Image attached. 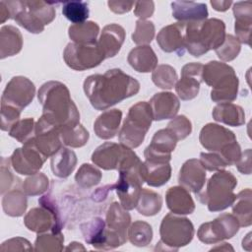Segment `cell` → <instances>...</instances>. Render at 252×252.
Returning a JSON list of instances; mask_svg holds the SVG:
<instances>
[{"label": "cell", "mask_w": 252, "mask_h": 252, "mask_svg": "<svg viewBox=\"0 0 252 252\" xmlns=\"http://www.w3.org/2000/svg\"><path fill=\"white\" fill-rule=\"evenodd\" d=\"M213 118L220 123L228 126L238 127L245 123V113L241 106L231 103H218L212 112Z\"/></svg>", "instance_id": "cell-31"}, {"label": "cell", "mask_w": 252, "mask_h": 252, "mask_svg": "<svg viewBox=\"0 0 252 252\" xmlns=\"http://www.w3.org/2000/svg\"><path fill=\"white\" fill-rule=\"evenodd\" d=\"M49 187V180L42 172H37L30 175L24 180L23 191L27 196H36L47 191Z\"/></svg>", "instance_id": "cell-45"}, {"label": "cell", "mask_w": 252, "mask_h": 252, "mask_svg": "<svg viewBox=\"0 0 252 252\" xmlns=\"http://www.w3.org/2000/svg\"><path fill=\"white\" fill-rule=\"evenodd\" d=\"M186 23H174L162 28L157 35V42L164 52H176L182 56L185 51Z\"/></svg>", "instance_id": "cell-20"}, {"label": "cell", "mask_w": 252, "mask_h": 252, "mask_svg": "<svg viewBox=\"0 0 252 252\" xmlns=\"http://www.w3.org/2000/svg\"><path fill=\"white\" fill-rule=\"evenodd\" d=\"M225 38V25L216 18L186 24L185 49L194 57H200L220 47Z\"/></svg>", "instance_id": "cell-3"}, {"label": "cell", "mask_w": 252, "mask_h": 252, "mask_svg": "<svg viewBox=\"0 0 252 252\" xmlns=\"http://www.w3.org/2000/svg\"><path fill=\"white\" fill-rule=\"evenodd\" d=\"M84 92L92 106L105 110L133 96L140 91V83L120 69H111L103 75H91L84 81Z\"/></svg>", "instance_id": "cell-1"}, {"label": "cell", "mask_w": 252, "mask_h": 252, "mask_svg": "<svg viewBox=\"0 0 252 252\" xmlns=\"http://www.w3.org/2000/svg\"><path fill=\"white\" fill-rule=\"evenodd\" d=\"M65 250H67V251H69V250H71V251H75V250H85V247L82 246L81 243L74 241V242H71V243L65 248Z\"/></svg>", "instance_id": "cell-59"}, {"label": "cell", "mask_w": 252, "mask_h": 252, "mask_svg": "<svg viewBox=\"0 0 252 252\" xmlns=\"http://www.w3.org/2000/svg\"><path fill=\"white\" fill-rule=\"evenodd\" d=\"M24 223L29 230L36 233L61 232L63 228L62 219L43 206L30 210L24 218Z\"/></svg>", "instance_id": "cell-15"}, {"label": "cell", "mask_w": 252, "mask_h": 252, "mask_svg": "<svg viewBox=\"0 0 252 252\" xmlns=\"http://www.w3.org/2000/svg\"><path fill=\"white\" fill-rule=\"evenodd\" d=\"M177 142L178 140L168 128L157 131L152 138L151 144L144 151L145 159L169 162L171 152L174 151Z\"/></svg>", "instance_id": "cell-18"}, {"label": "cell", "mask_w": 252, "mask_h": 252, "mask_svg": "<svg viewBox=\"0 0 252 252\" xmlns=\"http://www.w3.org/2000/svg\"><path fill=\"white\" fill-rule=\"evenodd\" d=\"M178 141L184 140L192 132L191 121L185 115H178L167 124V127Z\"/></svg>", "instance_id": "cell-49"}, {"label": "cell", "mask_w": 252, "mask_h": 252, "mask_svg": "<svg viewBox=\"0 0 252 252\" xmlns=\"http://www.w3.org/2000/svg\"><path fill=\"white\" fill-rule=\"evenodd\" d=\"M98 32L99 26L93 21L74 24L68 29L69 37L73 40V42L80 44L95 43Z\"/></svg>", "instance_id": "cell-36"}, {"label": "cell", "mask_w": 252, "mask_h": 252, "mask_svg": "<svg viewBox=\"0 0 252 252\" xmlns=\"http://www.w3.org/2000/svg\"><path fill=\"white\" fill-rule=\"evenodd\" d=\"M135 2L133 1H108L107 5L109 9L116 14H124L133 8Z\"/></svg>", "instance_id": "cell-56"}, {"label": "cell", "mask_w": 252, "mask_h": 252, "mask_svg": "<svg viewBox=\"0 0 252 252\" xmlns=\"http://www.w3.org/2000/svg\"><path fill=\"white\" fill-rule=\"evenodd\" d=\"M251 149H247L244 153H241V157L235 162L237 170L242 174L251 173Z\"/></svg>", "instance_id": "cell-55"}, {"label": "cell", "mask_w": 252, "mask_h": 252, "mask_svg": "<svg viewBox=\"0 0 252 252\" xmlns=\"http://www.w3.org/2000/svg\"><path fill=\"white\" fill-rule=\"evenodd\" d=\"M11 18L32 33H40L56 16L53 3L44 1L24 0L5 1Z\"/></svg>", "instance_id": "cell-4"}, {"label": "cell", "mask_w": 252, "mask_h": 252, "mask_svg": "<svg viewBox=\"0 0 252 252\" xmlns=\"http://www.w3.org/2000/svg\"><path fill=\"white\" fill-rule=\"evenodd\" d=\"M20 114L21 110L18 108H15L10 105L1 104V130L2 131H8L11 129V127L20 120Z\"/></svg>", "instance_id": "cell-51"}, {"label": "cell", "mask_w": 252, "mask_h": 252, "mask_svg": "<svg viewBox=\"0 0 252 252\" xmlns=\"http://www.w3.org/2000/svg\"><path fill=\"white\" fill-rule=\"evenodd\" d=\"M64 235L61 232H42L38 233L34 242V251L37 252H56L63 250Z\"/></svg>", "instance_id": "cell-41"}, {"label": "cell", "mask_w": 252, "mask_h": 252, "mask_svg": "<svg viewBox=\"0 0 252 252\" xmlns=\"http://www.w3.org/2000/svg\"><path fill=\"white\" fill-rule=\"evenodd\" d=\"M127 236L134 246L145 247L149 245L153 239V229L148 222L136 220L128 228Z\"/></svg>", "instance_id": "cell-40"}, {"label": "cell", "mask_w": 252, "mask_h": 252, "mask_svg": "<svg viewBox=\"0 0 252 252\" xmlns=\"http://www.w3.org/2000/svg\"><path fill=\"white\" fill-rule=\"evenodd\" d=\"M125 35L124 29L117 24H109L102 29L97 45L105 59L114 57L120 51Z\"/></svg>", "instance_id": "cell-23"}, {"label": "cell", "mask_w": 252, "mask_h": 252, "mask_svg": "<svg viewBox=\"0 0 252 252\" xmlns=\"http://www.w3.org/2000/svg\"><path fill=\"white\" fill-rule=\"evenodd\" d=\"M239 222L231 214H221L212 221L200 225L197 236L205 244H215L233 237L239 230Z\"/></svg>", "instance_id": "cell-12"}, {"label": "cell", "mask_w": 252, "mask_h": 252, "mask_svg": "<svg viewBox=\"0 0 252 252\" xmlns=\"http://www.w3.org/2000/svg\"><path fill=\"white\" fill-rule=\"evenodd\" d=\"M59 131L63 145L71 148H81L85 146L90 138L88 130L80 123L67 125Z\"/></svg>", "instance_id": "cell-38"}, {"label": "cell", "mask_w": 252, "mask_h": 252, "mask_svg": "<svg viewBox=\"0 0 252 252\" xmlns=\"http://www.w3.org/2000/svg\"><path fill=\"white\" fill-rule=\"evenodd\" d=\"M167 208L176 215H190L195 210V203L187 189L182 186L170 187L165 193Z\"/></svg>", "instance_id": "cell-27"}, {"label": "cell", "mask_w": 252, "mask_h": 252, "mask_svg": "<svg viewBox=\"0 0 252 252\" xmlns=\"http://www.w3.org/2000/svg\"><path fill=\"white\" fill-rule=\"evenodd\" d=\"M242 247L247 250L250 251L251 250V233L249 232L245 238H243L242 240Z\"/></svg>", "instance_id": "cell-60"}, {"label": "cell", "mask_w": 252, "mask_h": 252, "mask_svg": "<svg viewBox=\"0 0 252 252\" xmlns=\"http://www.w3.org/2000/svg\"><path fill=\"white\" fill-rule=\"evenodd\" d=\"M10 18H11V14L5 1H1L0 2V23L3 24L5 21H7Z\"/></svg>", "instance_id": "cell-58"}, {"label": "cell", "mask_w": 252, "mask_h": 252, "mask_svg": "<svg viewBox=\"0 0 252 252\" xmlns=\"http://www.w3.org/2000/svg\"><path fill=\"white\" fill-rule=\"evenodd\" d=\"M28 206L27 197L24 191L13 189L8 191L2 199V208L6 215L10 217H21L26 212Z\"/></svg>", "instance_id": "cell-37"}, {"label": "cell", "mask_w": 252, "mask_h": 252, "mask_svg": "<svg viewBox=\"0 0 252 252\" xmlns=\"http://www.w3.org/2000/svg\"><path fill=\"white\" fill-rule=\"evenodd\" d=\"M46 159L47 158L36 148L32 137L22 148L14 151L10 158V163L17 173L32 175L39 171Z\"/></svg>", "instance_id": "cell-13"}, {"label": "cell", "mask_w": 252, "mask_h": 252, "mask_svg": "<svg viewBox=\"0 0 252 252\" xmlns=\"http://www.w3.org/2000/svg\"><path fill=\"white\" fill-rule=\"evenodd\" d=\"M177 73L175 69L167 64H161L157 66L153 71L152 81L153 83L163 90L172 89L177 82Z\"/></svg>", "instance_id": "cell-42"}, {"label": "cell", "mask_w": 252, "mask_h": 252, "mask_svg": "<svg viewBox=\"0 0 252 252\" xmlns=\"http://www.w3.org/2000/svg\"><path fill=\"white\" fill-rule=\"evenodd\" d=\"M235 18L234 32L240 43L250 45L251 25H252V3L250 1L236 2L233 5Z\"/></svg>", "instance_id": "cell-24"}, {"label": "cell", "mask_w": 252, "mask_h": 252, "mask_svg": "<svg viewBox=\"0 0 252 252\" xmlns=\"http://www.w3.org/2000/svg\"><path fill=\"white\" fill-rule=\"evenodd\" d=\"M33 141L36 148L46 158L53 156L63 144L59 129L49 123L42 115L35 123Z\"/></svg>", "instance_id": "cell-17"}, {"label": "cell", "mask_w": 252, "mask_h": 252, "mask_svg": "<svg viewBox=\"0 0 252 252\" xmlns=\"http://www.w3.org/2000/svg\"><path fill=\"white\" fill-rule=\"evenodd\" d=\"M162 206V198L157 192L150 189H142L136 209L139 214L152 217L159 213Z\"/></svg>", "instance_id": "cell-39"}, {"label": "cell", "mask_w": 252, "mask_h": 252, "mask_svg": "<svg viewBox=\"0 0 252 252\" xmlns=\"http://www.w3.org/2000/svg\"><path fill=\"white\" fill-rule=\"evenodd\" d=\"M149 104L152 109L153 119L156 121L175 117L180 108L178 97L170 92L155 94L150 99Z\"/></svg>", "instance_id": "cell-22"}, {"label": "cell", "mask_w": 252, "mask_h": 252, "mask_svg": "<svg viewBox=\"0 0 252 252\" xmlns=\"http://www.w3.org/2000/svg\"><path fill=\"white\" fill-rule=\"evenodd\" d=\"M203 67L201 63H187L181 69V78L175 84V91L182 100L195 98L203 82Z\"/></svg>", "instance_id": "cell-16"}, {"label": "cell", "mask_w": 252, "mask_h": 252, "mask_svg": "<svg viewBox=\"0 0 252 252\" xmlns=\"http://www.w3.org/2000/svg\"><path fill=\"white\" fill-rule=\"evenodd\" d=\"M153 120L149 102L139 101L132 105L118 133L120 143L130 149L138 148L143 143Z\"/></svg>", "instance_id": "cell-8"}, {"label": "cell", "mask_w": 252, "mask_h": 252, "mask_svg": "<svg viewBox=\"0 0 252 252\" xmlns=\"http://www.w3.org/2000/svg\"><path fill=\"white\" fill-rule=\"evenodd\" d=\"M34 120L33 118H25L18 120L9 130V135L18 142L25 144L34 136Z\"/></svg>", "instance_id": "cell-46"}, {"label": "cell", "mask_w": 252, "mask_h": 252, "mask_svg": "<svg viewBox=\"0 0 252 252\" xmlns=\"http://www.w3.org/2000/svg\"><path fill=\"white\" fill-rule=\"evenodd\" d=\"M178 182L180 186L196 195L201 192L206 182V169L200 159L191 158L183 163L178 174Z\"/></svg>", "instance_id": "cell-21"}, {"label": "cell", "mask_w": 252, "mask_h": 252, "mask_svg": "<svg viewBox=\"0 0 252 252\" xmlns=\"http://www.w3.org/2000/svg\"><path fill=\"white\" fill-rule=\"evenodd\" d=\"M155 36V25L151 21L138 20L135 31L132 33V40L138 45H148Z\"/></svg>", "instance_id": "cell-48"}, {"label": "cell", "mask_w": 252, "mask_h": 252, "mask_svg": "<svg viewBox=\"0 0 252 252\" xmlns=\"http://www.w3.org/2000/svg\"><path fill=\"white\" fill-rule=\"evenodd\" d=\"M140 170L144 181L152 187L162 186L171 177V166L167 161L145 159Z\"/></svg>", "instance_id": "cell-25"}, {"label": "cell", "mask_w": 252, "mask_h": 252, "mask_svg": "<svg viewBox=\"0 0 252 252\" xmlns=\"http://www.w3.org/2000/svg\"><path fill=\"white\" fill-rule=\"evenodd\" d=\"M101 176L98 168L90 163H83L75 175V180L80 187L89 189L97 185L101 180Z\"/></svg>", "instance_id": "cell-44"}, {"label": "cell", "mask_w": 252, "mask_h": 252, "mask_svg": "<svg viewBox=\"0 0 252 252\" xmlns=\"http://www.w3.org/2000/svg\"><path fill=\"white\" fill-rule=\"evenodd\" d=\"M42 116L59 130L80 121V112L65 84L58 81L44 83L37 93Z\"/></svg>", "instance_id": "cell-2"}, {"label": "cell", "mask_w": 252, "mask_h": 252, "mask_svg": "<svg viewBox=\"0 0 252 252\" xmlns=\"http://www.w3.org/2000/svg\"><path fill=\"white\" fill-rule=\"evenodd\" d=\"M200 161L205 169L209 171L223 170L227 165L225 160L219 153H201Z\"/></svg>", "instance_id": "cell-50"}, {"label": "cell", "mask_w": 252, "mask_h": 252, "mask_svg": "<svg viewBox=\"0 0 252 252\" xmlns=\"http://www.w3.org/2000/svg\"><path fill=\"white\" fill-rule=\"evenodd\" d=\"M252 192L250 188L240 191L233 202L232 215L237 219L240 226H249L252 223Z\"/></svg>", "instance_id": "cell-34"}, {"label": "cell", "mask_w": 252, "mask_h": 252, "mask_svg": "<svg viewBox=\"0 0 252 252\" xmlns=\"http://www.w3.org/2000/svg\"><path fill=\"white\" fill-rule=\"evenodd\" d=\"M155 3L153 1H137L135 2L134 14L140 20H146L154 14Z\"/></svg>", "instance_id": "cell-53"}, {"label": "cell", "mask_w": 252, "mask_h": 252, "mask_svg": "<svg viewBox=\"0 0 252 252\" xmlns=\"http://www.w3.org/2000/svg\"><path fill=\"white\" fill-rule=\"evenodd\" d=\"M92 161L104 170L118 171L130 168L141 162L139 157L123 144L105 142L92 154Z\"/></svg>", "instance_id": "cell-9"}, {"label": "cell", "mask_w": 252, "mask_h": 252, "mask_svg": "<svg viewBox=\"0 0 252 252\" xmlns=\"http://www.w3.org/2000/svg\"><path fill=\"white\" fill-rule=\"evenodd\" d=\"M105 221L99 217L94 218L87 222L82 223L80 227L85 241L91 244L93 247L102 250L105 235Z\"/></svg>", "instance_id": "cell-35"}, {"label": "cell", "mask_w": 252, "mask_h": 252, "mask_svg": "<svg viewBox=\"0 0 252 252\" xmlns=\"http://www.w3.org/2000/svg\"><path fill=\"white\" fill-rule=\"evenodd\" d=\"M203 81L210 87L211 98L218 103L231 102L237 97L239 81L234 69L219 61H210L203 67Z\"/></svg>", "instance_id": "cell-5"}, {"label": "cell", "mask_w": 252, "mask_h": 252, "mask_svg": "<svg viewBox=\"0 0 252 252\" xmlns=\"http://www.w3.org/2000/svg\"><path fill=\"white\" fill-rule=\"evenodd\" d=\"M199 141L206 150L220 153L226 145L236 141V137L232 131L223 126L208 123L201 129Z\"/></svg>", "instance_id": "cell-19"}, {"label": "cell", "mask_w": 252, "mask_h": 252, "mask_svg": "<svg viewBox=\"0 0 252 252\" xmlns=\"http://www.w3.org/2000/svg\"><path fill=\"white\" fill-rule=\"evenodd\" d=\"M231 4H232L231 1H216V0L211 1L212 7H213L216 11H219V12H224V11H226V10L230 7Z\"/></svg>", "instance_id": "cell-57"}, {"label": "cell", "mask_w": 252, "mask_h": 252, "mask_svg": "<svg viewBox=\"0 0 252 252\" xmlns=\"http://www.w3.org/2000/svg\"><path fill=\"white\" fill-rule=\"evenodd\" d=\"M142 161L130 168L118 171L119 177L115 184L100 187L94 194V199L95 201H101L111 190H115L119 198L120 205L127 211L136 208L140 194L142 192V185L144 184V179L141 174L140 166Z\"/></svg>", "instance_id": "cell-6"}, {"label": "cell", "mask_w": 252, "mask_h": 252, "mask_svg": "<svg viewBox=\"0 0 252 252\" xmlns=\"http://www.w3.org/2000/svg\"><path fill=\"white\" fill-rule=\"evenodd\" d=\"M63 58L67 66L76 71L94 68L105 59L97 41L89 44L70 42L64 49Z\"/></svg>", "instance_id": "cell-11"}, {"label": "cell", "mask_w": 252, "mask_h": 252, "mask_svg": "<svg viewBox=\"0 0 252 252\" xmlns=\"http://www.w3.org/2000/svg\"><path fill=\"white\" fill-rule=\"evenodd\" d=\"M237 185L236 177L229 171L219 170L213 174L204 192L198 193V199L208 206L210 212H220L231 206L236 195L233 190Z\"/></svg>", "instance_id": "cell-7"}, {"label": "cell", "mask_w": 252, "mask_h": 252, "mask_svg": "<svg viewBox=\"0 0 252 252\" xmlns=\"http://www.w3.org/2000/svg\"><path fill=\"white\" fill-rule=\"evenodd\" d=\"M241 50V43L232 34H225L222 44L216 49L218 57L224 62L235 59Z\"/></svg>", "instance_id": "cell-47"}, {"label": "cell", "mask_w": 252, "mask_h": 252, "mask_svg": "<svg viewBox=\"0 0 252 252\" xmlns=\"http://www.w3.org/2000/svg\"><path fill=\"white\" fill-rule=\"evenodd\" d=\"M121 119L122 111L120 109L114 108L102 112L94 123L95 135L103 140L112 139L118 133Z\"/></svg>", "instance_id": "cell-28"}, {"label": "cell", "mask_w": 252, "mask_h": 252, "mask_svg": "<svg viewBox=\"0 0 252 252\" xmlns=\"http://www.w3.org/2000/svg\"><path fill=\"white\" fill-rule=\"evenodd\" d=\"M34 94V84L24 76H16L6 85L1 96V104L13 106L22 111L32 102Z\"/></svg>", "instance_id": "cell-14"}, {"label": "cell", "mask_w": 252, "mask_h": 252, "mask_svg": "<svg viewBox=\"0 0 252 252\" xmlns=\"http://www.w3.org/2000/svg\"><path fill=\"white\" fill-rule=\"evenodd\" d=\"M77 164L76 154L65 147H61L50 158V167L53 174L59 178L68 177Z\"/></svg>", "instance_id": "cell-32"}, {"label": "cell", "mask_w": 252, "mask_h": 252, "mask_svg": "<svg viewBox=\"0 0 252 252\" xmlns=\"http://www.w3.org/2000/svg\"><path fill=\"white\" fill-rule=\"evenodd\" d=\"M127 61L135 71L149 73L157 68L158 60L150 45H139L129 52Z\"/></svg>", "instance_id": "cell-29"}, {"label": "cell", "mask_w": 252, "mask_h": 252, "mask_svg": "<svg viewBox=\"0 0 252 252\" xmlns=\"http://www.w3.org/2000/svg\"><path fill=\"white\" fill-rule=\"evenodd\" d=\"M171 9L173 18L186 24L204 21L209 15L206 4L193 1H174Z\"/></svg>", "instance_id": "cell-26"}, {"label": "cell", "mask_w": 252, "mask_h": 252, "mask_svg": "<svg viewBox=\"0 0 252 252\" xmlns=\"http://www.w3.org/2000/svg\"><path fill=\"white\" fill-rule=\"evenodd\" d=\"M63 16L73 24H81L86 22L89 17L90 10L87 2L69 1L62 6Z\"/></svg>", "instance_id": "cell-43"}, {"label": "cell", "mask_w": 252, "mask_h": 252, "mask_svg": "<svg viewBox=\"0 0 252 252\" xmlns=\"http://www.w3.org/2000/svg\"><path fill=\"white\" fill-rule=\"evenodd\" d=\"M131 222L130 214L120 203L113 202L106 212V228L127 239V229Z\"/></svg>", "instance_id": "cell-30"}, {"label": "cell", "mask_w": 252, "mask_h": 252, "mask_svg": "<svg viewBox=\"0 0 252 252\" xmlns=\"http://www.w3.org/2000/svg\"><path fill=\"white\" fill-rule=\"evenodd\" d=\"M4 159L2 158L1 159V194H4L6 191H8V189L11 187L13 180H14V176L11 173L9 166H7L8 164L4 163ZM10 162V161H9Z\"/></svg>", "instance_id": "cell-54"}, {"label": "cell", "mask_w": 252, "mask_h": 252, "mask_svg": "<svg viewBox=\"0 0 252 252\" xmlns=\"http://www.w3.org/2000/svg\"><path fill=\"white\" fill-rule=\"evenodd\" d=\"M32 251V247L29 240L23 237H14L6 240L1 245V251Z\"/></svg>", "instance_id": "cell-52"}, {"label": "cell", "mask_w": 252, "mask_h": 252, "mask_svg": "<svg viewBox=\"0 0 252 252\" xmlns=\"http://www.w3.org/2000/svg\"><path fill=\"white\" fill-rule=\"evenodd\" d=\"M23 47V36L14 26H4L0 30V58L18 54Z\"/></svg>", "instance_id": "cell-33"}, {"label": "cell", "mask_w": 252, "mask_h": 252, "mask_svg": "<svg viewBox=\"0 0 252 252\" xmlns=\"http://www.w3.org/2000/svg\"><path fill=\"white\" fill-rule=\"evenodd\" d=\"M159 234L160 240L158 244L164 245L165 249L178 250L193 239L194 225L189 219L170 213L162 219Z\"/></svg>", "instance_id": "cell-10"}]
</instances>
